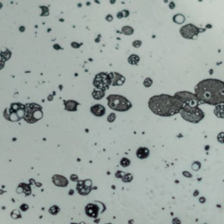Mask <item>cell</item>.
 Segmentation results:
<instances>
[{
	"label": "cell",
	"mask_w": 224,
	"mask_h": 224,
	"mask_svg": "<svg viewBox=\"0 0 224 224\" xmlns=\"http://www.w3.org/2000/svg\"><path fill=\"white\" fill-rule=\"evenodd\" d=\"M195 95L200 103L219 105L224 103V82L215 79H208L199 82Z\"/></svg>",
	"instance_id": "1"
},
{
	"label": "cell",
	"mask_w": 224,
	"mask_h": 224,
	"mask_svg": "<svg viewBox=\"0 0 224 224\" xmlns=\"http://www.w3.org/2000/svg\"><path fill=\"white\" fill-rule=\"evenodd\" d=\"M149 107L152 112L158 116H171L179 113L182 104L174 95H155L149 100Z\"/></svg>",
	"instance_id": "2"
},
{
	"label": "cell",
	"mask_w": 224,
	"mask_h": 224,
	"mask_svg": "<svg viewBox=\"0 0 224 224\" xmlns=\"http://www.w3.org/2000/svg\"><path fill=\"white\" fill-rule=\"evenodd\" d=\"M108 104L112 110L118 111H126L131 107V103L126 98L118 95H110L109 96Z\"/></svg>",
	"instance_id": "3"
},
{
	"label": "cell",
	"mask_w": 224,
	"mask_h": 224,
	"mask_svg": "<svg viewBox=\"0 0 224 224\" xmlns=\"http://www.w3.org/2000/svg\"><path fill=\"white\" fill-rule=\"evenodd\" d=\"M178 100H179L182 104V109L192 108V107H198L200 103L196 95H194L191 92L182 91L178 92L174 95Z\"/></svg>",
	"instance_id": "4"
},
{
	"label": "cell",
	"mask_w": 224,
	"mask_h": 224,
	"mask_svg": "<svg viewBox=\"0 0 224 224\" xmlns=\"http://www.w3.org/2000/svg\"><path fill=\"white\" fill-rule=\"evenodd\" d=\"M42 118L41 107L34 103H29L25 106L24 118L27 123H35Z\"/></svg>",
	"instance_id": "5"
},
{
	"label": "cell",
	"mask_w": 224,
	"mask_h": 224,
	"mask_svg": "<svg viewBox=\"0 0 224 224\" xmlns=\"http://www.w3.org/2000/svg\"><path fill=\"white\" fill-rule=\"evenodd\" d=\"M179 113L182 118L190 123H199L204 118V113L199 107L182 109Z\"/></svg>",
	"instance_id": "6"
},
{
	"label": "cell",
	"mask_w": 224,
	"mask_h": 224,
	"mask_svg": "<svg viewBox=\"0 0 224 224\" xmlns=\"http://www.w3.org/2000/svg\"><path fill=\"white\" fill-rule=\"evenodd\" d=\"M94 85L99 90H106L109 89L110 85V74L106 73H100L96 74V76L94 79Z\"/></svg>",
	"instance_id": "7"
},
{
	"label": "cell",
	"mask_w": 224,
	"mask_h": 224,
	"mask_svg": "<svg viewBox=\"0 0 224 224\" xmlns=\"http://www.w3.org/2000/svg\"><path fill=\"white\" fill-rule=\"evenodd\" d=\"M200 29H199L198 27L192 24L186 25L180 29V34L183 36L185 39H195L197 38L199 33H200Z\"/></svg>",
	"instance_id": "8"
},
{
	"label": "cell",
	"mask_w": 224,
	"mask_h": 224,
	"mask_svg": "<svg viewBox=\"0 0 224 224\" xmlns=\"http://www.w3.org/2000/svg\"><path fill=\"white\" fill-rule=\"evenodd\" d=\"M20 106V104H17V108H15V103L12 104L11 106V110H10V115H11V118L10 119L12 121L13 120V116H15V121L16 120H19L20 118H22V116L24 115V111H25V107L21 106L20 108L18 107Z\"/></svg>",
	"instance_id": "9"
},
{
	"label": "cell",
	"mask_w": 224,
	"mask_h": 224,
	"mask_svg": "<svg viewBox=\"0 0 224 224\" xmlns=\"http://www.w3.org/2000/svg\"><path fill=\"white\" fill-rule=\"evenodd\" d=\"M110 84L113 86H119L122 85L124 82V77H123L122 75L118 73H111L110 74Z\"/></svg>",
	"instance_id": "10"
},
{
	"label": "cell",
	"mask_w": 224,
	"mask_h": 224,
	"mask_svg": "<svg viewBox=\"0 0 224 224\" xmlns=\"http://www.w3.org/2000/svg\"><path fill=\"white\" fill-rule=\"evenodd\" d=\"M53 182L54 185H56L57 187H65L68 185V179H66L64 176L62 175H59V174H55L53 177Z\"/></svg>",
	"instance_id": "11"
},
{
	"label": "cell",
	"mask_w": 224,
	"mask_h": 224,
	"mask_svg": "<svg viewBox=\"0 0 224 224\" xmlns=\"http://www.w3.org/2000/svg\"><path fill=\"white\" fill-rule=\"evenodd\" d=\"M86 214L87 215H89V217H92V218H95L97 216L98 214V210L99 208H97L96 205L94 204H89L87 207H86Z\"/></svg>",
	"instance_id": "12"
},
{
	"label": "cell",
	"mask_w": 224,
	"mask_h": 224,
	"mask_svg": "<svg viewBox=\"0 0 224 224\" xmlns=\"http://www.w3.org/2000/svg\"><path fill=\"white\" fill-rule=\"evenodd\" d=\"M91 112L96 116H102L105 114V109H104L103 106L100 105V104H97V105L92 107Z\"/></svg>",
	"instance_id": "13"
},
{
	"label": "cell",
	"mask_w": 224,
	"mask_h": 224,
	"mask_svg": "<svg viewBox=\"0 0 224 224\" xmlns=\"http://www.w3.org/2000/svg\"><path fill=\"white\" fill-rule=\"evenodd\" d=\"M137 156L139 158H145L149 156V150L145 147H140L137 151Z\"/></svg>",
	"instance_id": "14"
},
{
	"label": "cell",
	"mask_w": 224,
	"mask_h": 224,
	"mask_svg": "<svg viewBox=\"0 0 224 224\" xmlns=\"http://www.w3.org/2000/svg\"><path fill=\"white\" fill-rule=\"evenodd\" d=\"M77 188H78L79 194H81V195H86V194H88L89 192H90V188L85 187V186L83 185V182H81V183H79Z\"/></svg>",
	"instance_id": "15"
},
{
	"label": "cell",
	"mask_w": 224,
	"mask_h": 224,
	"mask_svg": "<svg viewBox=\"0 0 224 224\" xmlns=\"http://www.w3.org/2000/svg\"><path fill=\"white\" fill-rule=\"evenodd\" d=\"M215 114L220 118H224V105H216L215 109Z\"/></svg>",
	"instance_id": "16"
},
{
	"label": "cell",
	"mask_w": 224,
	"mask_h": 224,
	"mask_svg": "<svg viewBox=\"0 0 224 224\" xmlns=\"http://www.w3.org/2000/svg\"><path fill=\"white\" fill-rule=\"evenodd\" d=\"M78 105L76 102L74 101H68L65 102V107H66V110H70V111H73V110H76V107Z\"/></svg>",
	"instance_id": "17"
},
{
	"label": "cell",
	"mask_w": 224,
	"mask_h": 224,
	"mask_svg": "<svg viewBox=\"0 0 224 224\" xmlns=\"http://www.w3.org/2000/svg\"><path fill=\"white\" fill-rule=\"evenodd\" d=\"M173 21L177 23V24H182V23L185 21V18H184V16L181 15V14H177V15L173 17Z\"/></svg>",
	"instance_id": "18"
},
{
	"label": "cell",
	"mask_w": 224,
	"mask_h": 224,
	"mask_svg": "<svg viewBox=\"0 0 224 224\" xmlns=\"http://www.w3.org/2000/svg\"><path fill=\"white\" fill-rule=\"evenodd\" d=\"M104 95V91L102 90H95L93 92V97L95 99H101Z\"/></svg>",
	"instance_id": "19"
},
{
	"label": "cell",
	"mask_w": 224,
	"mask_h": 224,
	"mask_svg": "<svg viewBox=\"0 0 224 224\" xmlns=\"http://www.w3.org/2000/svg\"><path fill=\"white\" fill-rule=\"evenodd\" d=\"M138 61H139V58H138V56H137V55H131V57L129 58V62L132 65L137 64V62Z\"/></svg>",
	"instance_id": "20"
},
{
	"label": "cell",
	"mask_w": 224,
	"mask_h": 224,
	"mask_svg": "<svg viewBox=\"0 0 224 224\" xmlns=\"http://www.w3.org/2000/svg\"><path fill=\"white\" fill-rule=\"evenodd\" d=\"M130 164H131V161H130L128 158H123L122 159H121V161H120V165H122V166H123V167L129 166Z\"/></svg>",
	"instance_id": "21"
},
{
	"label": "cell",
	"mask_w": 224,
	"mask_h": 224,
	"mask_svg": "<svg viewBox=\"0 0 224 224\" xmlns=\"http://www.w3.org/2000/svg\"><path fill=\"white\" fill-rule=\"evenodd\" d=\"M132 175L131 174V173H127V174H125L124 176H123L122 178L123 181V182H126V183H128V182H131V180H132Z\"/></svg>",
	"instance_id": "22"
},
{
	"label": "cell",
	"mask_w": 224,
	"mask_h": 224,
	"mask_svg": "<svg viewBox=\"0 0 224 224\" xmlns=\"http://www.w3.org/2000/svg\"><path fill=\"white\" fill-rule=\"evenodd\" d=\"M59 211H60V208H58L57 206H53L49 209V212L50 214H52V215H57V214L59 213Z\"/></svg>",
	"instance_id": "23"
},
{
	"label": "cell",
	"mask_w": 224,
	"mask_h": 224,
	"mask_svg": "<svg viewBox=\"0 0 224 224\" xmlns=\"http://www.w3.org/2000/svg\"><path fill=\"white\" fill-rule=\"evenodd\" d=\"M123 33H124V34H131V33H133V29L129 26H125L123 28Z\"/></svg>",
	"instance_id": "24"
},
{
	"label": "cell",
	"mask_w": 224,
	"mask_h": 224,
	"mask_svg": "<svg viewBox=\"0 0 224 224\" xmlns=\"http://www.w3.org/2000/svg\"><path fill=\"white\" fill-rule=\"evenodd\" d=\"M0 56H2V59H3L4 60H6L10 58L11 53H10L9 51H7V52H5V53H2L1 54H0Z\"/></svg>",
	"instance_id": "25"
},
{
	"label": "cell",
	"mask_w": 224,
	"mask_h": 224,
	"mask_svg": "<svg viewBox=\"0 0 224 224\" xmlns=\"http://www.w3.org/2000/svg\"><path fill=\"white\" fill-rule=\"evenodd\" d=\"M12 215V218H14V219H16V218H20V217H21V215H20V213H19V211L18 210H14V211H12V213L11 214Z\"/></svg>",
	"instance_id": "26"
},
{
	"label": "cell",
	"mask_w": 224,
	"mask_h": 224,
	"mask_svg": "<svg viewBox=\"0 0 224 224\" xmlns=\"http://www.w3.org/2000/svg\"><path fill=\"white\" fill-rule=\"evenodd\" d=\"M152 84V81L151 80L150 78H147V79H145V81H144V85L145 86L146 88H149L151 85Z\"/></svg>",
	"instance_id": "27"
},
{
	"label": "cell",
	"mask_w": 224,
	"mask_h": 224,
	"mask_svg": "<svg viewBox=\"0 0 224 224\" xmlns=\"http://www.w3.org/2000/svg\"><path fill=\"white\" fill-rule=\"evenodd\" d=\"M217 139H218V141L220 142V143L224 144V132L220 133L218 135V137H217Z\"/></svg>",
	"instance_id": "28"
},
{
	"label": "cell",
	"mask_w": 224,
	"mask_h": 224,
	"mask_svg": "<svg viewBox=\"0 0 224 224\" xmlns=\"http://www.w3.org/2000/svg\"><path fill=\"white\" fill-rule=\"evenodd\" d=\"M200 167V164L198 162V161H196V162H194V164H193L192 165V168L194 169V170H199V168Z\"/></svg>",
	"instance_id": "29"
},
{
	"label": "cell",
	"mask_w": 224,
	"mask_h": 224,
	"mask_svg": "<svg viewBox=\"0 0 224 224\" xmlns=\"http://www.w3.org/2000/svg\"><path fill=\"white\" fill-rule=\"evenodd\" d=\"M115 119H116V115L113 114V113H112V114H110V116H108V121H109V122H110V123L114 122Z\"/></svg>",
	"instance_id": "30"
},
{
	"label": "cell",
	"mask_w": 224,
	"mask_h": 224,
	"mask_svg": "<svg viewBox=\"0 0 224 224\" xmlns=\"http://www.w3.org/2000/svg\"><path fill=\"white\" fill-rule=\"evenodd\" d=\"M124 175H125V173H123V172H121V171H118V173H116V178H121V179H122Z\"/></svg>",
	"instance_id": "31"
},
{
	"label": "cell",
	"mask_w": 224,
	"mask_h": 224,
	"mask_svg": "<svg viewBox=\"0 0 224 224\" xmlns=\"http://www.w3.org/2000/svg\"><path fill=\"white\" fill-rule=\"evenodd\" d=\"M28 205H26V204H22L21 206H20V209H21V210H23V211H26L27 209H28Z\"/></svg>",
	"instance_id": "32"
},
{
	"label": "cell",
	"mask_w": 224,
	"mask_h": 224,
	"mask_svg": "<svg viewBox=\"0 0 224 224\" xmlns=\"http://www.w3.org/2000/svg\"><path fill=\"white\" fill-rule=\"evenodd\" d=\"M71 180H72V181H77V180H78V177H77V175H75V174L71 175Z\"/></svg>",
	"instance_id": "33"
},
{
	"label": "cell",
	"mask_w": 224,
	"mask_h": 224,
	"mask_svg": "<svg viewBox=\"0 0 224 224\" xmlns=\"http://www.w3.org/2000/svg\"><path fill=\"white\" fill-rule=\"evenodd\" d=\"M140 45H141V41H135V42L133 43V46L135 47H138Z\"/></svg>",
	"instance_id": "34"
},
{
	"label": "cell",
	"mask_w": 224,
	"mask_h": 224,
	"mask_svg": "<svg viewBox=\"0 0 224 224\" xmlns=\"http://www.w3.org/2000/svg\"><path fill=\"white\" fill-rule=\"evenodd\" d=\"M4 65H5V60L2 59V58H0V69H1V68H3Z\"/></svg>",
	"instance_id": "35"
},
{
	"label": "cell",
	"mask_w": 224,
	"mask_h": 224,
	"mask_svg": "<svg viewBox=\"0 0 224 224\" xmlns=\"http://www.w3.org/2000/svg\"><path fill=\"white\" fill-rule=\"evenodd\" d=\"M173 224H180V221H179L178 218H175V219H173Z\"/></svg>",
	"instance_id": "36"
},
{
	"label": "cell",
	"mask_w": 224,
	"mask_h": 224,
	"mask_svg": "<svg viewBox=\"0 0 224 224\" xmlns=\"http://www.w3.org/2000/svg\"><path fill=\"white\" fill-rule=\"evenodd\" d=\"M183 174L185 175L186 177H192L191 173H188V172H183Z\"/></svg>",
	"instance_id": "37"
},
{
	"label": "cell",
	"mask_w": 224,
	"mask_h": 224,
	"mask_svg": "<svg viewBox=\"0 0 224 224\" xmlns=\"http://www.w3.org/2000/svg\"><path fill=\"white\" fill-rule=\"evenodd\" d=\"M169 7H170V9H174V7H175V4L173 3V2H171V3L169 4Z\"/></svg>",
	"instance_id": "38"
},
{
	"label": "cell",
	"mask_w": 224,
	"mask_h": 224,
	"mask_svg": "<svg viewBox=\"0 0 224 224\" xmlns=\"http://www.w3.org/2000/svg\"><path fill=\"white\" fill-rule=\"evenodd\" d=\"M200 202H201V203H203V202H205V198H202V197H201V198H200Z\"/></svg>",
	"instance_id": "39"
},
{
	"label": "cell",
	"mask_w": 224,
	"mask_h": 224,
	"mask_svg": "<svg viewBox=\"0 0 224 224\" xmlns=\"http://www.w3.org/2000/svg\"><path fill=\"white\" fill-rule=\"evenodd\" d=\"M198 194H199V192L198 191H195V192H194V196H196Z\"/></svg>",
	"instance_id": "40"
},
{
	"label": "cell",
	"mask_w": 224,
	"mask_h": 224,
	"mask_svg": "<svg viewBox=\"0 0 224 224\" xmlns=\"http://www.w3.org/2000/svg\"><path fill=\"white\" fill-rule=\"evenodd\" d=\"M4 193H5V192H4L3 190H1V189H0V194H3Z\"/></svg>",
	"instance_id": "41"
},
{
	"label": "cell",
	"mask_w": 224,
	"mask_h": 224,
	"mask_svg": "<svg viewBox=\"0 0 224 224\" xmlns=\"http://www.w3.org/2000/svg\"><path fill=\"white\" fill-rule=\"evenodd\" d=\"M106 224H110V223H106Z\"/></svg>",
	"instance_id": "42"
}]
</instances>
